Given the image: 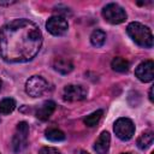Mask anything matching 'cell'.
<instances>
[{
  "instance_id": "cell-1",
  "label": "cell",
  "mask_w": 154,
  "mask_h": 154,
  "mask_svg": "<svg viewBox=\"0 0 154 154\" xmlns=\"http://www.w3.org/2000/svg\"><path fill=\"white\" fill-rule=\"evenodd\" d=\"M42 45L38 26L29 19H14L0 29V55L7 63H26Z\"/></svg>"
},
{
  "instance_id": "cell-2",
  "label": "cell",
  "mask_w": 154,
  "mask_h": 154,
  "mask_svg": "<svg viewBox=\"0 0 154 154\" xmlns=\"http://www.w3.org/2000/svg\"><path fill=\"white\" fill-rule=\"evenodd\" d=\"M126 31L136 45L143 48L153 47V34L148 26L138 22H132L126 26Z\"/></svg>"
},
{
  "instance_id": "cell-3",
  "label": "cell",
  "mask_w": 154,
  "mask_h": 154,
  "mask_svg": "<svg viewBox=\"0 0 154 154\" xmlns=\"http://www.w3.org/2000/svg\"><path fill=\"white\" fill-rule=\"evenodd\" d=\"M102 17L111 24H120L126 19L125 10L118 4H108L102 10Z\"/></svg>"
},
{
  "instance_id": "cell-4",
  "label": "cell",
  "mask_w": 154,
  "mask_h": 154,
  "mask_svg": "<svg viewBox=\"0 0 154 154\" xmlns=\"http://www.w3.org/2000/svg\"><path fill=\"white\" fill-rule=\"evenodd\" d=\"M28 135H29V125L25 122L18 123L12 138V149L14 153H19L23 149H25L28 144Z\"/></svg>"
},
{
  "instance_id": "cell-5",
  "label": "cell",
  "mask_w": 154,
  "mask_h": 154,
  "mask_svg": "<svg viewBox=\"0 0 154 154\" xmlns=\"http://www.w3.org/2000/svg\"><path fill=\"white\" fill-rule=\"evenodd\" d=\"M48 90V82L41 76H32L25 83V91L29 96L38 97Z\"/></svg>"
},
{
  "instance_id": "cell-6",
  "label": "cell",
  "mask_w": 154,
  "mask_h": 154,
  "mask_svg": "<svg viewBox=\"0 0 154 154\" xmlns=\"http://www.w3.org/2000/svg\"><path fill=\"white\" fill-rule=\"evenodd\" d=\"M114 132L122 141H129L135 134V125L129 118H119L114 123Z\"/></svg>"
},
{
  "instance_id": "cell-7",
  "label": "cell",
  "mask_w": 154,
  "mask_h": 154,
  "mask_svg": "<svg viewBox=\"0 0 154 154\" xmlns=\"http://www.w3.org/2000/svg\"><path fill=\"white\" fill-rule=\"evenodd\" d=\"M46 28L52 35L61 36L67 31L69 24H67V20L65 19V17H63V16H53L47 20Z\"/></svg>"
},
{
  "instance_id": "cell-8",
  "label": "cell",
  "mask_w": 154,
  "mask_h": 154,
  "mask_svg": "<svg viewBox=\"0 0 154 154\" xmlns=\"http://www.w3.org/2000/svg\"><path fill=\"white\" fill-rule=\"evenodd\" d=\"M63 97L65 101H71V102L82 101L87 97V90L82 85L69 84L63 90Z\"/></svg>"
},
{
  "instance_id": "cell-9",
  "label": "cell",
  "mask_w": 154,
  "mask_h": 154,
  "mask_svg": "<svg viewBox=\"0 0 154 154\" xmlns=\"http://www.w3.org/2000/svg\"><path fill=\"white\" fill-rule=\"evenodd\" d=\"M136 77L141 82H150L154 78V63L152 60H144L135 70Z\"/></svg>"
},
{
  "instance_id": "cell-10",
  "label": "cell",
  "mask_w": 154,
  "mask_h": 154,
  "mask_svg": "<svg viewBox=\"0 0 154 154\" xmlns=\"http://www.w3.org/2000/svg\"><path fill=\"white\" fill-rule=\"evenodd\" d=\"M54 109H55V102L52 101V100H48V101H45L41 106L37 107V109L35 112V116L40 120H47L53 114Z\"/></svg>"
},
{
  "instance_id": "cell-11",
  "label": "cell",
  "mask_w": 154,
  "mask_h": 154,
  "mask_svg": "<svg viewBox=\"0 0 154 154\" xmlns=\"http://www.w3.org/2000/svg\"><path fill=\"white\" fill-rule=\"evenodd\" d=\"M109 143H111L109 134L107 131H102L94 144V149L97 154H106L109 149Z\"/></svg>"
},
{
  "instance_id": "cell-12",
  "label": "cell",
  "mask_w": 154,
  "mask_h": 154,
  "mask_svg": "<svg viewBox=\"0 0 154 154\" xmlns=\"http://www.w3.org/2000/svg\"><path fill=\"white\" fill-rule=\"evenodd\" d=\"M53 69L61 73V75H67L73 70V64L71 60L65 59V58H55L53 60Z\"/></svg>"
},
{
  "instance_id": "cell-13",
  "label": "cell",
  "mask_w": 154,
  "mask_h": 154,
  "mask_svg": "<svg viewBox=\"0 0 154 154\" xmlns=\"http://www.w3.org/2000/svg\"><path fill=\"white\" fill-rule=\"evenodd\" d=\"M153 141H154V134L152 131H146L137 138V147L140 149H147L153 143Z\"/></svg>"
},
{
  "instance_id": "cell-14",
  "label": "cell",
  "mask_w": 154,
  "mask_h": 154,
  "mask_svg": "<svg viewBox=\"0 0 154 154\" xmlns=\"http://www.w3.org/2000/svg\"><path fill=\"white\" fill-rule=\"evenodd\" d=\"M129 66H130L129 61L120 57H117L111 61V67L117 72H128Z\"/></svg>"
},
{
  "instance_id": "cell-15",
  "label": "cell",
  "mask_w": 154,
  "mask_h": 154,
  "mask_svg": "<svg viewBox=\"0 0 154 154\" xmlns=\"http://www.w3.org/2000/svg\"><path fill=\"white\" fill-rule=\"evenodd\" d=\"M105 41H106V34H105V31H102L100 29H96V30H94L91 32V35H90V42H91L93 46L101 47V46H103Z\"/></svg>"
},
{
  "instance_id": "cell-16",
  "label": "cell",
  "mask_w": 154,
  "mask_h": 154,
  "mask_svg": "<svg viewBox=\"0 0 154 154\" xmlns=\"http://www.w3.org/2000/svg\"><path fill=\"white\" fill-rule=\"evenodd\" d=\"M16 108V101L11 97L2 99L0 101V114H10Z\"/></svg>"
},
{
  "instance_id": "cell-17",
  "label": "cell",
  "mask_w": 154,
  "mask_h": 154,
  "mask_svg": "<svg viewBox=\"0 0 154 154\" xmlns=\"http://www.w3.org/2000/svg\"><path fill=\"white\" fill-rule=\"evenodd\" d=\"M102 114H103L102 109H97V111H95V112L90 113L89 116H87V117L84 118V120H83V122H84V124H85L87 126L93 128V126H95V125L100 122V119H101Z\"/></svg>"
},
{
  "instance_id": "cell-18",
  "label": "cell",
  "mask_w": 154,
  "mask_h": 154,
  "mask_svg": "<svg viewBox=\"0 0 154 154\" xmlns=\"http://www.w3.org/2000/svg\"><path fill=\"white\" fill-rule=\"evenodd\" d=\"M46 137L52 142H60L65 140V134L58 129H48L46 131Z\"/></svg>"
},
{
  "instance_id": "cell-19",
  "label": "cell",
  "mask_w": 154,
  "mask_h": 154,
  "mask_svg": "<svg viewBox=\"0 0 154 154\" xmlns=\"http://www.w3.org/2000/svg\"><path fill=\"white\" fill-rule=\"evenodd\" d=\"M38 154H61L57 148L53 147H43L41 148V150L38 152Z\"/></svg>"
},
{
  "instance_id": "cell-20",
  "label": "cell",
  "mask_w": 154,
  "mask_h": 154,
  "mask_svg": "<svg viewBox=\"0 0 154 154\" xmlns=\"http://www.w3.org/2000/svg\"><path fill=\"white\" fill-rule=\"evenodd\" d=\"M12 4H16V1H1L0 0V6H10Z\"/></svg>"
},
{
  "instance_id": "cell-21",
  "label": "cell",
  "mask_w": 154,
  "mask_h": 154,
  "mask_svg": "<svg viewBox=\"0 0 154 154\" xmlns=\"http://www.w3.org/2000/svg\"><path fill=\"white\" fill-rule=\"evenodd\" d=\"M149 100L153 102V88L149 89Z\"/></svg>"
},
{
  "instance_id": "cell-22",
  "label": "cell",
  "mask_w": 154,
  "mask_h": 154,
  "mask_svg": "<svg viewBox=\"0 0 154 154\" xmlns=\"http://www.w3.org/2000/svg\"><path fill=\"white\" fill-rule=\"evenodd\" d=\"M79 154H89V153H87V152H81Z\"/></svg>"
},
{
  "instance_id": "cell-23",
  "label": "cell",
  "mask_w": 154,
  "mask_h": 154,
  "mask_svg": "<svg viewBox=\"0 0 154 154\" xmlns=\"http://www.w3.org/2000/svg\"><path fill=\"white\" fill-rule=\"evenodd\" d=\"M0 89H1V79H0Z\"/></svg>"
},
{
  "instance_id": "cell-24",
  "label": "cell",
  "mask_w": 154,
  "mask_h": 154,
  "mask_svg": "<svg viewBox=\"0 0 154 154\" xmlns=\"http://www.w3.org/2000/svg\"><path fill=\"white\" fill-rule=\"evenodd\" d=\"M123 154H131V153H123Z\"/></svg>"
},
{
  "instance_id": "cell-25",
  "label": "cell",
  "mask_w": 154,
  "mask_h": 154,
  "mask_svg": "<svg viewBox=\"0 0 154 154\" xmlns=\"http://www.w3.org/2000/svg\"><path fill=\"white\" fill-rule=\"evenodd\" d=\"M152 154H154V153H152Z\"/></svg>"
}]
</instances>
